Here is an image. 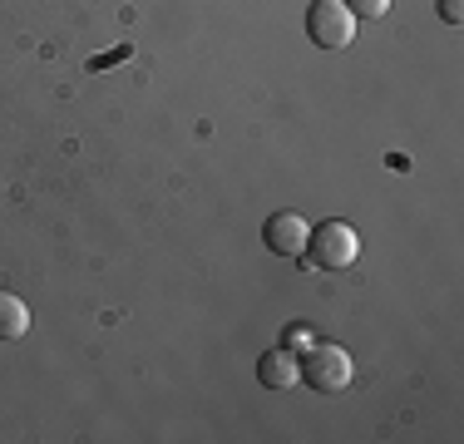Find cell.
Masks as SVG:
<instances>
[{"label":"cell","mask_w":464,"mask_h":444,"mask_svg":"<svg viewBox=\"0 0 464 444\" xmlns=\"http://www.w3.org/2000/svg\"><path fill=\"white\" fill-rule=\"evenodd\" d=\"M306 35L322 50H346L356 44V15L346 10V0H312L306 10Z\"/></svg>","instance_id":"cell-3"},{"label":"cell","mask_w":464,"mask_h":444,"mask_svg":"<svg viewBox=\"0 0 464 444\" xmlns=\"http://www.w3.org/2000/svg\"><path fill=\"white\" fill-rule=\"evenodd\" d=\"M306 237H312V222L302 213H272L267 227H262V242H267V252H277V257H302Z\"/></svg>","instance_id":"cell-4"},{"label":"cell","mask_w":464,"mask_h":444,"mask_svg":"<svg viewBox=\"0 0 464 444\" xmlns=\"http://www.w3.org/2000/svg\"><path fill=\"white\" fill-rule=\"evenodd\" d=\"M356 257H361V232L351 222H322L302 252V262L316 266V272H346V266H356Z\"/></svg>","instance_id":"cell-2"},{"label":"cell","mask_w":464,"mask_h":444,"mask_svg":"<svg viewBox=\"0 0 464 444\" xmlns=\"http://www.w3.org/2000/svg\"><path fill=\"white\" fill-rule=\"evenodd\" d=\"M302 381L312 385L316 395H341L356 381V361H351L336 341H312V346L302 351Z\"/></svg>","instance_id":"cell-1"},{"label":"cell","mask_w":464,"mask_h":444,"mask_svg":"<svg viewBox=\"0 0 464 444\" xmlns=\"http://www.w3.org/2000/svg\"><path fill=\"white\" fill-rule=\"evenodd\" d=\"M346 10L356 20H381L385 10H391V0H346Z\"/></svg>","instance_id":"cell-7"},{"label":"cell","mask_w":464,"mask_h":444,"mask_svg":"<svg viewBox=\"0 0 464 444\" xmlns=\"http://www.w3.org/2000/svg\"><path fill=\"white\" fill-rule=\"evenodd\" d=\"M30 331V306L15 292H0V341H20Z\"/></svg>","instance_id":"cell-6"},{"label":"cell","mask_w":464,"mask_h":444,"mask_svg":"<svg viewBox=\"0 0 464 444\" xmlns=\"http://www.w3.org/2000/svg\"><path fill=\"white\" fill-rule=\"evenodd\" d=\"M257 381L267 385V391H292V385L302 381V355L286 351V346H272L257 361Z\"/></svg>","instance_id":"cell-5"},{"label":"cell","mask_w":464,"mask_h":444,"mask_svg":"<svg viewBox=\"0 0 464 444\" xmlns=\"http://www.w3.org/2000/svg\"><path fill=\"white\" fill-rule=\"evenodd\" d=\"M440 15H445V20H450V25H459V15H464V5H459V0H440Z\"/></svg>","instance_id":"cell-9"},{"label":"cell","mask_w":464,"mask_h":444,"mask_svg":"<svg viewBox=\"0 0 464 444\" xmlns=\"http://www.w3.org/2000/svg\"><path fill=\"white\" fill-rule=\"evenodd\" d=\"M306 346H312V331H306V326L286 331V351H306Z\"/></svg>","instance_id":"cell-8"}]
</instances>
